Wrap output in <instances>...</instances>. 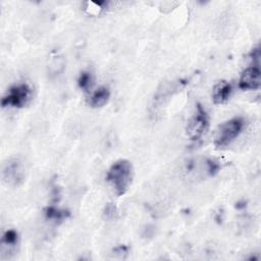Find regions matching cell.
Masks as SVG:
<instances>
[{
	"mask_svg": "<svg viewBox=\"0 0 261 261\" xmlns=\"http://www.w3.org/2000/svg\"><path fill=\"white\" fill-rule=\"evenodd\" d=\"M134 176L132 163L126 159L116 160L106 173V181L116 196H123L129 189Z\"/></svg>",
	"mask_w": 261,
	"mask_h": 261,
	"instance_id": "obj_1",
	"label": "cell"
},
{
	"mask_svg": "<svg viewBox=\"0 0 261 261\" xmlns=\"http://www.w3.org/2000/svg\"><path fill=\"white\" fill-rule=\"evenodd\" d=\"M244 126L245 120L241 116H236L222 122L216 129L214 146L216 148H224L230 145L242 134Z\"/></svg>",
	"mask_w": 261,
	"mask_h": 261,
	"instance_id": "obj_2",
	"label": "cell"
},
{
	"mask_svg": "<svg viewBox=\"0 0 261 261\" xmlns=\"http://www.w3.org/2000/svg\"><path fill=\"white\" fill-rule=\"evenodd\" d=\"M33 98V89L28 83H18L10 86L1 99L2 107L22 108Z\"/></svg>",
	"mask_w": 261,
	"mask_h": 261,
	"instance_id": "obj_3",
	"label": "cell"
},
{
	"mask_svg": "<svg viewBox=\"0 0 261 261\" xmlns=\"http://www.w3.org/2000/svg\"><path fill=\"white\" fill-rule=\"evenodd\" d=\"M209 128V116L206 109L198 103L195 108V112L191 116L187 124V135L190 140L194 142L200 141L207 133Z\"/></svg>",
	"mask_w": 261,
	"mask_h": 261,
	"instance_id": "obj_4",
	"label": "cell"
},
{
	"mask_svg": "<svg viewBox=\"0 0 261 261\" xmlns=\"http://www.w3.org/2000/svg\"><path fill=\"white\" fill-rule=\"evenodd\" d=\"M2 180L10 187L21 185L25 177V165L19 157L9 158L2 166Z\"/></svg>",
	"mask_w": 261,
	"mask_h": 261,
	"instance_id": "obj_5",
	"label": "cell"
},
{
	"mask_svg": "<svg viewBox=\"0 0 261 261\" xmlns=\"http://www.w3.org/2000/svg\"><path fill=\"white\" fill-rule=\"evenodd\" d=\"M261 72L258 64H253L243 70L239 80V88L243 91H255L260 88Z\"/></svg>",
	"mask_w": 261,
	"mask_h": 261,
	"instance_id": "obj_6",
	"label": "cell"
},
{
	"mask_svg": "<svg viewBox=\"0 0 261 261\" xmlns=\"http://www.w3.org/2000/svg\"><path fill=\"white\" fill-rule=\"evenodd\" d=\"M231 85L226 81L217 82L212 90V101L216 105H221L227 102L231 94Z\"/></svg>",
	"mask_w": 261,
	"mask_h": 261,
	"instance_id": "obj_7",
	"label": "cell"
},
{
	"mask_svg": "<svg viewBox=\"0 0 261 261\" xmlns=\"http://www.w3.org/2000/svg\"><path fill=\"white\" fill-rule=\"evenodd\" d=\"M111 93L108 87L101 86L95 91L90 93V96L88 98V104L92 108H98L106 105L110 99Z\"/></svg>",
	"mask_w": 261,
	"mask_h": 261,
	"instance_id": "obj_8",
	"label": "cell"
},
{
	"mask_svg": "<svg viewBox=\"0 0 261 261\" xmlns=\"http://www.w3.org/2000/svg\"><path fill=\"white\" fill-rule=\"evenodd\" d=\"M18 244V233L15 229H7L3 232L1 238V252L11 253L14 252Z\"/></svg>",
	"mask_w": 261,
	"mask_h": 261,
	"instance_id": "obj_9",
	"label": "cell"
},
{
	"mask_svg": "<svg viewBox=\"0 0 261 261\" xmlns=\"http://www.w3.org/2000/svg\"><path fill=\"white\" fill-rule=\"evenodd\" d=\"M76 83H77L79 88L82 91H84L86 93H91L92 89H93V86H94V83H95L94 73L89 69L81 71L80 74H79Z\"/></svg>",
	"mask_w": 261,
	"mask_h": 261,
	"instance_id": "obj_10",
	"label": "cell"
},
{
	"mask_svg": "<svg viewBox=\"0 0 261 261\" xmlns=\"http://www.w3.org/2000/svg\"><path fill=\"white\" fill-rule=\"evenodd\" d=\"M44 215L47 220L54 221L57 223L64 220L67 217L68 212L55 206H48L44 209Z\"/></svg>",
	"mask_w": 261,
	"mask_h": 261,
	"instance_id": "obj_11",
	"label": "cell"
},
{
	"mask_svg": "<svg viewBox=\"0 0 261 261\" xmlns=\"http://www.w3.org/2000/svg\"><path fill=\"white\" fill-rule=\"evenodd\" d=\"M64 59L62 56L55 55L50 58L49 60V65H48V72L50 75H57L59 74L63 68H64Z\"/></svg>",
	"mask_w": 261,
	"mask_h": 261,
	"instance_id": "obj_12",
	"label": "cell"
},
{
	"mask_svg": "<svg viewBox=\"0 0 261 261\" xmlns=\"http://www.w3.org/2000/svg\"><path fill=\"white\" fill-rule=\"evenodd\" d=\"M219 169V164L213 160L207 161V172L209 175H214Z\"/></svg>",
	"mask_w": 261,
	"mask_h": 261,
	"instance_id": "obj_13",
	"label": "cell"
},
{
	"mask_svg": "<svg viewBox=\"0 0 261 261\" xmlns=\"http://www.w3.org/2000/svg\"><path fill=\"white\" fill-rule=\"evenodd\" d=\"M115 212H116L115 206L112 205L111 203H109V204H107V205L105 206V209H104V216H105L106 218H108V219L113 218Z\"/></svg>",
	"mask_w": 261,
	"mask_h": 261,
	"instance_id": "obj_14",
	"label": "cell"
}]
</instances>
